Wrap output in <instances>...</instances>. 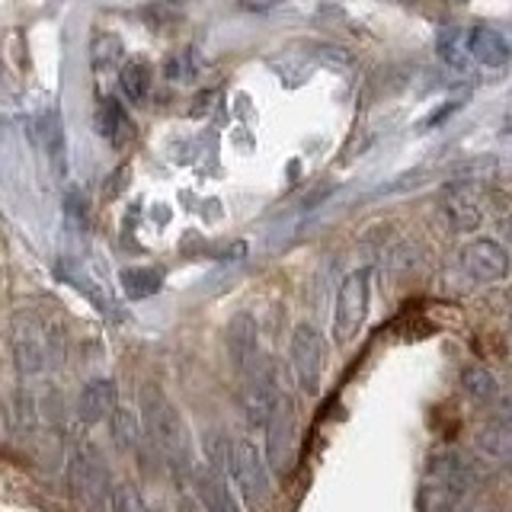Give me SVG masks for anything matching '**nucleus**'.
<instances>
[{
	"label": "nucleus",
	"instance_id": "1",
	"mask_svg": "<svg viewBox=\"0 0 512 512\" xmlns=\"http://www.w3.org/2000/svg\"><path fill=\"white\" fill-rule=\"evenodd\" d=\"M141 426L144 436L151 439V445L160 455L167 458V464L176 474H189L192 477V432L183 420V413L176 410L173 400L164 394V388L157 384H144L141 388Z\"/></svg>",
	"mask_w": 512,
	"mask_h": 512
},
{
	"label": "nucleus",
	"instance_id": "2",
	"mask_svg": "<svg viewBox=\"0 0 512 512\" xmlns=\"http://www.w3.org/2000/svg\"><path fill=\"white\" fill-rule=\"evenodd\" d=\"M228 477L234 480L240 503L250 512H269L272 503V480L263 452L250 439H234L228 448Z\"/></svg>",
	"mask_w": 512,
	"mask_h": 512
},
{
	"label": "nucleus",
	"instance_id": "3",
	"mask_svg": "<svg viewBox=\"0 0 512 512\" xmlns=\"http://www.w3.org/2000/svg\"><path fill=\"white\" fill-rule=\"evenodd\" d=\"M372 266L352 269L349 276L340 282L333 304V340L336 346H346L356 340V333L362 330L368 317V301H372Z\"/></svg>",
	"mask_w": 512,
	"mask_h": 512
},
{
	"label": "nucleus",
	"instance_id": "4",
	"mask_svg": "<svg viewBox=\"0 0 512 512\" xmlns=\"http://www.w3.org/2000/svg\"><path fill=\"white\" fill-rule=\"evenodd\" d=\"M298 452V416L292 397L279 394L266 416V464L276 477H288Z\"/></svg>",
	"mask_w": 512,
	"mask_h": 512
},
{
	"label": "nucleus",
	"instance_id": "5",
	"mask_svg": "<svg viewBox=\"0 0 512 512\" xmlns=\"http://www.w3.org/2000/svg\"><path fill=\"white\" fill-rule=\"evenodd\" d=\"M68 484H71V493L77 496V503L90 512H103V506L109 503L112 490H109L106 461L90 442H84L74 452V458L68 464Z\"/></svg>",
	"mask_w": 512,
	"mask_h": 512
},
{
	"label": "nucleus",
	"instance_id": "6",
	"mask_svg": "<svg viewBox=\"0 0 512 512\" xmlns=\"http://www.w3.org/2000/svg\"><path fill=\"white\" fill-rule=\"evenodd\" d=\"M288 362H292V375L298 388L317 397L320 384H324V336L314 324H298L292 330V343H288Z\"/></svg>",
	"mask_w": 512,
	"mask_h": 512
},
{
	"label": "nucleus",
	"instance_id": "7",
	"mask_svg": "<svg viewBox=\"0 0 512 512\" xmlns=\"http://www.w3.org/2000/svg\"><path fill=\"white\" fill-rule=\"evenodd\" d=\"M458 263L464 269V276L477 285H496L509 279V272H512L509 250L493 237H474L471 244H464L458 253Z\"/></svg>",
	"mask_w": 512,
	"mask_h": 512
},
{
	"label": "nucleus",
	"instance_id": "8",
	"mask_svg": "<svg viewBox=\"0 0 512 512\" xmlns=\"http://www.w3.org/2000/svg\"><path fill=\"white\" fill-rule=\"evenodd\" d=\"M224 340H228V356L240 375H250L260 368V333H256V320L247 311L228 320Z\"/></svg>",
	"mask_w": 512,
	"mask_h": 512
},
{
	"label": "nucleus",
	"instance_id": "9",
	"mask_svg": "<svg viewBox=\"0 0 512 512\" xmlns=\"http://www.w3.org/2000/svg\"><path fill=\"white\" fill-rule=\"evenodd\" d=\"M192 490L196 500L205 512H244L237 503V496L231 493L224 471L212 468V464H196L192 468Z\"/></svg>",
	"mask_w": 512,
	"mask_h": 512
},
{
	"label": "nucleus",
	"instance_id": "10",
	"mask_svg": "<svg viewBox=\"0 0 512 512\" xmlns=\"http://www.w3.org/2000/svg\"><path fill=\"white\" fill-rule=\"evenodd\" d=\"M13 362H16V368H20V375H39L45 368L48 352H45V340L36 327V320L16 317V324H13Z\"/></svg>",
	"mask_w": 512,
	"mask_h": 512
},
{
	"label": "nucleus",
	"instance_id": "11",
	"mask_svg": "<svg viewBox=\"0 0 512 512\" xmlns=\"http://www.w3.org/2000/svg\"><path fill=\"white\" fill-rule=\"evenodd\" d=\"M116 407H119V391H116V381L112 378H93L80 388L77 416L84 426H96V423L109 420Z\"/></svg>",
	"mask_w": 512,
	"mask_h": 512
},
{
	"label": "nucleus",
	"instance_id": "12",
	"mask_svg": "<svg viewBox=\"0 0 512 512\" xmlns=\"http://www.w3.org/2000/svg\"><path fill=\"white\" fill-rule=\"evenodd\" d=\"M442 208H445V218L452 224L455 231L461 234H474L480 228V221H484V208H480V199L471 186H452L445 192L442 199Z\"/></svg>",
	"mask_w": 512,
	"mask_h": 512
},
{
	"label": "nucleus",
	"instance_id": "13",
	"mask_svg": "<svg viewBox=\"0 0 512 512\" xmlns=\"http://www.w3.org/2000/svg\"><path fill=\"white\" fill-rule=\"evenodd\" d=\"M468 55L477 64H484V68H503V64L512 58V45L503 32H496L490 26H477L468 36Z\"/></svg>",
	"mask_w": 512,
	"mask_h": 512
},
{
	"label": "nucleus",
	"instance_id": "14",
	"mask_svg": "<svg viewBox=\"0 0 512 512\" xmlns=\"http://www.w3.org/2000/svg\"><path fill=\"white\" fill-rule=\"evenodd\" d=\"M96 132H100L112 148H125V144L135 138V125L128 119V112L122 109V103L106 96V100H100V106H96Z\"/></svg>",
	"mask_w": 512,
	"mask_h": 512
},
{
	"label": "nucleus",
	"instance_id": "15",
	"mask_svg": "<svg viewBox=\"0 0 512 512\" xmlns=\"http://www.w3.org/2000/svg\"><path fill=\"white\" fill-rule=\"evenodd\" d=\"M36 420H39L36 397H32V391H26V388H16L7 397V404H4V426H7V432H10V436H16V439H23V436H29L32 429H36Z\"/></svg>",
	"mask_w": 512,
	"mask_h": 512
},
{
	"label": "nucleus",
	"instance_id": "16",
	"mask_svg": "<svg viewBox=\"0 0 512 512\" xmlns=\"http://www.w3.org/2000/svg\"><path fill=\"white\" fill-rule=\"evenodd\" d=\"M109 436H112V445H116L122 455L138 452L141 439H144L141 416L132 407H116L109 416Z\"/></svg>",
	"mask_w": 512,
	"mask_h": 512
},
{
	"label": "nucleus",
	"instance_id": "17",
	"mask_svg": "<svg viewBox=\"0 0 512 512\" xmlns=\"http://www.w3.org/2000/svg\"><path fill=\"white\" fill-rule=\"evenodd\" d=\"M461 391L468 394L477 407H490L500 400V381H496L493 372L484 365H464L461 368Z\"/></svg>",
	"mask_w": 512,
	"mask_h": 512
},
{
	"label": "nucleus",
	"instance_id": "18",
	"mask_svg": "<svg viewBox=\"0 0 512 512\" xmlns=\"http://www.w3.org/2000/svg\"><path fill=\"white\" fill-rule=\"evenodd\" d=\"M160 272L157 269H144V266H138V269H125L122 272V288H125V295L128 298H148V295H154L157 288H160Z\"/></svg>",
	"mask_w": 512,
	"mask_h": 512
},
{
	"label": "nucleus",
	"instance_id": "19",
	"mask_svg": "<svg viewBox=\"0 0 512 512\" xmlns=\"http://www.w3.org/2000/svg\"><path fill=\"white\" fill-rule=\"evenodd\" d=\"M119 80H122L125 96L132 103H144V100H148V90H151V71H148V64H141V61L125 64Z\"/></svg>",
	"mask_w": 512,
	"mask_h": 512
},
{
	"label": "nucleus",
	"instance_id": "20",
	"mask_svg": "<svg viewBox=\"0 0 512 512\" xmlns=\"http://www.w3.org/2000/svg\"><path fill=\"white\" fill-rule=\"evenodd\" d=\"M439 58L448 64V68H455V71H464L471 64L468 45H461L455 32H452V36H448V32H442V36H439Z\"/></svg>",
	"mask_w": 512,
	"mask_h": 512
},
{
	"label": "nucleus",
	"instance_id": "21",
	"mask_svg": "<svg viewBox=\"0 0 512 512\" xmlns=\"http://www.w3.org/2000/svg\"><path fill=\"white\" fill-rule=\"evenodd\" d=\"M109 503H112V512H148L144 509V500L138 487L132 484H116L109 493Z\"/></svg>",
	"mask_w": 512,
	"mask_h": 512
},
{
	"label": "nucleus",
	"instance_id": "22",
	"mask_svg": "<svg viewBox=\"0 0 512 512\" xmlns=\"http://www.w3.org/2000/svg\"><path fill=\"white\" fill-rule=\"evenodd\" d=\"M122 55V42L116 36H109V32H100V36L93 39V64L96 68H109L112 61Z\"/></svg>",
	"mask_w": 512,
	"mask_h": 512
},
{
	"label": "nucleus",
	"instance_id": "23",
	"mask_svg": "<svg viewBox=\"0 0 512 512\" xmlns=\"http://www.w3.org/2000/svg\"><path fill=\"white\" fill-rule=\"evenodd\" d=\"M167 77L173 80H189L192 74H196V61H192V52H176L170 61H167Z\"/></svg>",
	"mask_w": 512,
	"mask_h": 512
},
{
	"label": "nucleus",
	"instance_id": "24",
	"mask_svg": "<svg viewBox=\"0 0 512 512\" xmlns=\"http://www.w3.org/2000/svg\"><path fill=\"white\" fill-rule=\"evenodd\" d=\"M125 183H128V167H119V170L106 180V196H109V199H112V196H119V192L125 189Z\"/></svg>",
	"mask_w": 512,
	"mask_h": 512
},
{
	"label": "nucleus",
	"instance_id": "25",
	"mask_svg": "<svg viewBox=\"0 0 512 512\" xmlns=\"http://www.w3.org/2000/svg\"><path fill=\"white\" fill-rule=\"evenodd\" d=\"M240 4H244V10L260 13V10H272V7H279L282 0H240Z\"/></svg>",
	"mask_w": 512,
	"mask_h": 512
},
{
	"label": "nucleus",
	"instance_id": "26",
	"mask_svg": "<svg viewBox=\"0 0 512 512\" xmlns=\"http://www.w3.org/2000/svg\"><path fill=\"white\" fill-rule=\"evenodd\" d=\"M176 512H205V509L199 506V500H196V496H183V500H180V506H176Z\"/></svg>",
	"mask_w": 512,
	"mask_h": 512
},
{
	"label": "nucleus",
	"instance_id": "27",
	"mask_svg": "<svg viewBox=\"0 0 512 512\" xmlns=\"http://www.w3.org/2000/svg\"><path fill=\"white\" fill-rule=\"evenodd\" d=\"M509 330H512V317H509Z\"/></svg>",
	"mask_w": 512,
	"mask_h": 512
},
{
	"label": "nucleus",
	"instance_id": "28",
	"mask_svg": "<svg viewBox=\"0 0 512 512\" xmlns=\"http://www.w3.org/2000/svg\"><path fill=\"white\" fill-rule=\"evenodd\" d=\"M458 4H464V0H458Z\"/></svg>",
	"mask_w": 512,
	"mask_h": 512
},
{
	"label": "nucleus",
	"instance_id": "29",
	"mask_svg": "<svg viewBox=\"0 0 512 512\" xmlns=\"http://www.w3.org/2000/svg\"><path fill=\"white\" fill-rule=\"evenodd\" d=\"M490 512H493V509H490Z\"/></svg>",
	"mask_w": 512,
	"mask_h": 512
}]
</instances>
